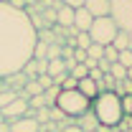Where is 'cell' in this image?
Wrapping results in <instances>:
<instances>
[{"label": "cell", "instance_id": "cell-1", "mask_svg": "<svg viewBox=\"0 0 132 132\" xmlns=\"http://www.w3.org/2000/svg\"><path fill=\"white\" fill-rule=\"evenodd\" d=\"M38 28L26 10L10 8L0 0V79L18 74L33 56Z\"/></svg>", "mask_w": 132, "mask_h": 132}, {"label": "cell", "instance_id": "cell-2", "mask_svg": "<svg viewBox=\"0 0 132 132\" xmlns=\"http://www.w3.org/2000/svg\"><path fill=\"white\" fill-rule=\"evenodd\" d=\"M92 112L97 114L99 125H104V127H117L119 119L125 117V112H122V97H117L114 92H102V94L92 102Z\"/></svg>", "mask_w": 132, "mask_h": 132}, {"label": "cell", "instance_id": "cell-3", "mask_svg": "<svg viewBox=\"0 0 132 132\" xmlns=\"http://www.w3.org/2000/svg\"><path fill=\"white\" fill-rule=\"evenodd\" d=\"M53 107H59L69 119H79L84 112L92 109V102L84 97L79 89H61L59 97H56V104H53Z\"/></svg>", "mask_w": 132, "mask_h": 132}, {"label": "cell", "instance_id": "cell-4", "mask_svg": "<svg viewBox=\"0 0 132 132\" xmlns=\"http://www.w3.org/2000/svg\"><path fill=\"white\" fill-rule=\"evenodd\" d=\"M117 23L112 18H94L92 20V28H89V38H92V43H99V46H112V41H114L117 36Z\"/></svg>", "mask_w": 132, "mask_h": 132}, {"label": "cell", "instance_id": "cell-5", "mask_svg": "<svg viewBox=\"0 0 132 132\" xmlns=\"http://www.w3.org/2000/svg\"><path fill=\"white\" fill-rule=\"evenodd\" d=\"M109 18L117 23L119 31L132 33V0H112Z\"/></svg>", "mask_w": 132, "mask_h": 132}, {"label": "cell", "instance_id": "cell-6", "mask_svg": "<svg viewBox=\"0 0 132 132\" xmlns=\"http://www.w3.org/2000/svg\"><path fill=\"white\" fill-rule=\"evenodd\" d=\"M0 114H3L5 122H13V119H18V117H26V114H28V99L18 94V99H13L8 107L0 109Z\"/></svg>", "mask_w": 132, "mask_h": 132}, {"label": "cell", "instance_id": "cell-7", "mask_svg": "<svg viewBox=\"0 0 132 132\" xmlns=\"http://www.w3.org/2000/svg\"><path fill=\"white\" fill-rule=\"evenodd\" d=\"M84 8L92 13V18H107L112 10V0H84Z\"/></svg>", "mask_w": 132, "mask_h": 132}, {"label": "cell", "instance_id": "cell-8", "mask_svg": "<svg viewBox=\"0 0 132 132\" xmlns=\"http://www.w3.org/2000/svg\"><path fill=\"white\" fill-rule=\"evenodd\" d=\"M56 26L59 28H74V8L59 3L56 5Z\"/></svg>", "mask_w": 132, "mask_h": 132}, {"label": "cell", "instance_id": "cell-9", "mask_svg": "<svg viewBox=\"0 0 132 132\" xmlns=\"http://www.w3.org/2000/svg\"><path fill=\"white\" fill-rule=\"evenodd\" d=\"M8 125H10V132H38L41 130V125L33 117H18V119L8 122Z\"/></svg>", "mask_w": 132, "mask_h": 132}, {"label": "cell", "instance_id": "cell-10", "mask_svg": "<svg viewBox=\"0 0 132 132\" xmlns=\"http://www.w3.org/2000/svg\"><path fill=\"white\" fill-rule=\"evenodd\" d=\"M92 20H94V18H92V13H89L86 8H76V10H74V28H76V31H89V28H92Z\"/></svg>", "mask_w": 132, "mask_h": 132}, {"label": "cell", "instance_id": "cell-11", "mask_svg": "<svg viewBox=\"0 0 132 132\" xmlns=\"http://www.w3.org/2000/svg\"><path fill=\"white\" fill-rule=\"evenodd\" d=\"M76 89H79V92H81L89 102H94V99L99 97V86H97V81H94V79H89V76H86V79H79Z\"/></svg>", "mask_w": 132, "mask_h": 132}, {"label": "cell", "instance_id": "cell-12", "mask_svg": "<svg viewBox=\"0 0 132 132\" xmlns=\"http://www.w3.org/2000/svg\"><path fill=\"white\" fill-rule=\"evenodd\" d=\"M79 127H81V132H97V127H99V119H97V114L89 109V112H84L79 119H74Z\"/></svg>", "mask_w": 132, "mask_h": 132}, {"label": "cell", "instance_id": "cell-13", "mask_svg": "<svg viewBox=\"0 0 132 132\" xmlns=\"http://www.w3.org/2000/svg\"><path fill=\"white\" fill-rule=\"evenodd\" d=\"M28 79H36L38 74H46V61H38V59H28L26 61V66L20 69Z\"/></svg>", "mask_w": 132, "mask_h": 132}, {"label": "cell", "instance_id": "cell-14", "mask_svg": "<svg viewBox=\"0 0 132 132\" xmlns=\"http://www.w3.org/2000/svg\"><path fill=\"white\" fill-rule=\"evenodd\" d=\"M31 59L46 61V59H48V43H46V41H36V46H33V56H31Z\"/></svg>", "mask_w": 132, "mask_h": 132}, {"label": "cell", "instance_id": "cell-15", "mask_svg": "<svg viewBox=\"0 0 132 132\" xmlns=\"http://www.w3.org/2000/svg\"><path fill=\"white\" fill-rule=\"evenodd\" d=\"M112 46H114L117 51H125V48H130V33H125V31H117L114 41H112Z\"/></svg>", "mask_w": 132, "mask_h": 132}, {"label": "cell", "instance_id": "cell-16", "mask_svg": "<svg viewBox=\"0 0 132 132\" xmlns=\"http://www.w3.org/2000/svg\"><path fill=\"white\" fill-rule=\"evenodd\" d=\"M74 46L86 51L89 46H92V38H89V33H86V31H76V36H74Z\"/></svg>", "mask_w": 132, "mask_h": 132}, {"label": "cell", "instance_id": "cell-17", "mask_svg": "<svg viewBox=\"0 0 132 132\" xmlns=\"http://www.w3.org/2000/svg\"><path fill=\"white\" fill-rule=\"evenodd\" d=\"M59 92H61V86H59V84H53V86H48V89L43 92L46 107H53V104H56V97H59Z\"/></svg>", "mask_w": 132, "mask_h": 132}, {"label": "cell", "instance_id": "cell-18", "mask_svg": "<svg viewBox=\"0 0 132 132\" xmlns=\"http://www.w3.org/2000/svg\"><path fill=\"white\" fill-rule=\"evenodd\" d=\"M13 99H18V92H15V89H0V109L8 107Z\"/></svg>", "mask_w": 132, "mask_h": 132}, {"label": "cell", "instance_id": "cell-19", "mask_svg": "<svg viewBox=\"0 0 132 132\" xmlns=\"http://www.w3.org/2000/svg\"><path fill=\"white\" fill-rule=\"evenodd\" d=\"M109 76H112V79H114V81H122V79H127V69H125V66L122 64H112V69H109Z\"/></svg>", "mask_w": 132, "mask_h": 132}, {"label": "cell", "instance_id": "cell-20", "mask_svg": "<svg viewBox=\"0 0 132 132\" xmlns=\"http://www.w3.org/2000/svg\"><path fill=\"white\" fill-rule=\"evenodd\" d=\"M86 59H94V61L104 59V46H99V43H92V46L86 48Z\"/></svg>", "mask_w": 132, "mask_h": 132}, {"label": "cell", "instance_id": "cell-21", "mask_svg": "<svg viewBox=\"0 0 132 132\" xmlns=\"http://www.w3.org/2000/svg\"><path fill=\"white\" fill-rule=\"evenodd\" d=\"M69 76H74L76 81H79V79H86V76H89V69H86V64H76L71 71H69Z\"/></svg>", "mask_w": 132, "mask_h": 132}, {"label": "cell", "instance_id": "cell-22", "mask_svg": "<svg viewBox=\"0 0 132 132\" xmlns=\"http://www.w3.org/2000/svg\"><path fill=\"white\" fill-rule=\"evenodd\" d=\"M33 119H36L38 125L48 122V119H51V107H41V109H36V112H33Z\"/></svg>", "mask_w": 132, "mask_h": 132}, {"label": "cell", "instance_id": "cell-23", "mask_svg": "<svg viewBox=\"0 0 132 132\" xmlns=\"http://www.w3.org/2000/svg\"><path fill=\"white\" fill-rule=\"evenodd\" d=\"M117 64H122L125 69H130V66H132V51H130V48L119 51V56H117Z\"/></svg>", "mask_w": 132, "mask_h": 132}, {"label": "cell", "instance_id": "cell-24", "mask_svg": "<svg viewBox=\"0 0 132 132\" xmlns=\"http://www.w3.org/2000/svg\"><path fill=\"white\" fill-rule=\"evenodd\" d=\"M117 56H119V51H117L114 46H104V59H107L109 64H114V61H117Z\"/></svg>", "mask_w": 132, "mask_h": 132}, {"label": "cell", "instance_id": "cell-25", "mask_svg": "<svg viewBox=\"0 0 132 132\" xmlns=\"http://www.w3.org/2000/svg\"><path fill=\"white\" fill-rule=\"evenodd\" d=\"M28 107H31V109H41V107H46V99H43V94L31 97V99H28Z\"/></svg>", "mask_w": 132, "mask_h": 132}, {"label": "cell", "instance_id": "cell-26", "mask_svg": "<svg viewBox=\"0 0 132 132\" xmlns=\"http://www.w3.org/2000/svg\"><path fill=\"white\" fill-rule=\"evenodd\" d=\"M51 59H61V46L59 43H48V59L46 61H51Z\"/></svg>", "mask_w": 132, "mask_h": 132}, {"label": "cell", "instance_id": "cell-27", "mask_svg": "<svg viewBox=\"0 0 132 132\" xmlns=\"http://www.w3.org/2000/svg\"><path fill=\"white\" fill-rule=\"evenodd\" d=\"M36 79H38V84H41V86H43V92H46V89H48V86H53V79H51L48 74H38V76H36Z\"/></svg>", "mask_w": 132, "mask_h": 132}, {"label": "cell", "instance_id": "cell-28", "mask_svg": "<svg viewBox=\"0 0 132 132\" xmlns=\"http://www.w3.org/2000/svg\"><path fill=\"white\" fill-rule=\"evenodd\" d=\"M122 112L125 114H132V94H125L122 97Z\"/></svg>", "mask_w": 132, "mask_h": 132}, {"label": "cell", "instance_id": "cell-29", "mask_svg": "<svg viewBox=\"0 0 132 132\" xmlns=\"http://www.w3.org/2000/svg\"><path fill=\"white\" fill-rule=\"evenodd\" d=\"M76 84H79V81H76L74 76H69V74H66V79L59 84V86H61V89H76Z\"/></svg>", "mask_w": 132, "mask_h": 132}, {"label": "cell", "instance_id": "cell-30", "mask_svg": "<svg viewBox=\"0 0 132 132\" xmlns=\"http://www.w3.org/2000/svg\"><path fill=\"white\" fill-rule=\"evenodd\" d=\"M89 79L102 81V79H104V71H102V69H97V66H94V69H89Z\"/></svg>", "mask_w": 132, "mask_h": 132}, {"label": "cell", "instance_id": "cell-31", "mask_svg": "<svg viewBox=\"0 0 132 132\" xmlns=\"http://www.w3.org/2000/svg\"><path fill=\"white\" fill-rule=\"evenodd\" d=\"M74 61H76V64H84V61H86V51L84 48H74Z\"/></svg>", "mask_w": 132, "mask_h": 132}, {"label": "cell", "instance_id": "cell-32", "mask_svg": "<svg viewBox=\"0 0 132 132\" xmlns=\"http://www.w3.org/2000/svg\"><path fill=\"white\" fill-rule=\"evenodd\" d=\"M51 119H64V122H66V119H69V117H66L64 112H61V109H59V107H51Z\"/></svg>", "mask_w": 132, "mask_h": 132}, {"label": "cell", "instance_id": "cell-33", "mask_svg": "<svg viewBox=\"0 0 132 132\" xmlns=\"http://www.w3.org/2000/svg\"><path fill=\"white\" fill-rule=\"evenodd\" d=\"M97 69H102L104 74H109V69H112V64H109L107 59H99V61H97Z\"/></svg>", "mask_w": 132, "mask_h": 132}, {"label": "cell", "instance_id": "cell-34", "mask_svg": "<svg viewBox=\"0 0 132 132\" xmlns=\"http://www.w3.org/2000/svg\"><path fill=\"white\" fill-rule=\"evenodd\" d=\"M61 3L69 5V8H74V10H76V8H84V0H61Z\"/></svg>", "mask_w": 132, "mask_h": 132}, {"label": "cell", "instance_id": "cell-35", "mask_svg": "<svg viewBox=\"0 0 132 132\" xmlns=\"http://www.w3.org/2000/svg\"><path fill=\"white\" fill-rule=\"evenodd\" d=\"M64 132H81V127H79L76 122H69V127H66Z\"/></svg>", "mask_w": 132, "mask_h": 132}, {"label": "cell", "instance_id": "cell-36", "mask_svg": "<svg viewBox=\"0 0 132 132\" xmlns=\"http://www.w3.org/2000/svg\"><path fill=\"white\" fill-rule=\"evenodd\" d=\"M0 132H10V125L8 122H0Z\"/></svg>", "mask_w": 132, "mask_h": 132}, {"label": "cell", "instance_id": "cell-37", "mask_svg": "<svg viewBox=\"0 0 132 132\" xmlns=\"http://www.w3.org/2000/svg\"><path fill=\"white\" fill-rule=\"evenodd\" d=\"M127 79H130V81H132V66H130V69H127Z\"/></svg>", "mask_w": 132, "mask_h": 132}, {"label": "cell", "instance_id": "cell-38", "mask_svg": "<svg viewBox=\"0 0 132 132\" xmlns=\"http://www.w3.org/2000/svg\"><path fill=\"white\" fill-rule=\"evenodd\" d=\"M109 132H122V130H119V127H112V130H109Z\"/></svg>", "mask_w": 132, "mask_h": 132}, {"label": "cell", "instance_id": "cell-39", "mask_svg": "<svg viewBox=\"0 0 132 132\" xmlns=\"http://www.w3.org/2000/svg\"><path fill=\"white\" fill-rule=\"evenodd\" d=\"M51 3H53V5H59V3H61V0H51Z\"/></svg>", "mask_w": 132, "mask_h": 132}, {"label": "cell", "instance_id": "cell-40", "mask_svg": "<svg viewBox=\"0 0 132 132\" xmlns=\"http://www.w3.org/2000/svg\"><path fill=\"white\" fill-rule=\"evenodd\" d=\"M125 132H132V130H125Z\"/></svg>", "mask_w": 132, "mask_h": 132}, {"label": "cell", "instance_id": "cell-41", "mask_svg": "<svg viewBox=\"0 0 132 132\" xmlns=\"http://www.w3.org/2000/svg\"><path fill=\"white\" fill-rule=\"evenodd\" d=\"M130 51H132V46H130Z\"/></svg>", "mask_w": 132, "mask_h": 132}]
</instances>
